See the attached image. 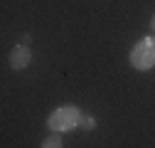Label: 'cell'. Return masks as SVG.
Listing matches in <instances>:
<instances>
[{
	"mask_svg": "<svg viewBox=\"0 0 155 148\" xmlns=\"http://www.w3.org/2000/svg\"><path fill=\"white\" fill-rule=\"evenodd\" d=\"M81 119H84L81 111L76 106H71V104H67V106H59L57 111H52L49 119H47V126H49V131H54V133H64V131L76 128L81 123Z\"/></svg>",
	"mask_w": 155,
	"mask_h": 148,
	"instance_id": "cell-1",
	"label": "cell"
},
{
	"mask_svg": "<svg viewBox=\"0 0 155 148\" xmlns=\"http://www.w3.org/2000/svg\"><path fill=\"white\" fill-rule=\"evenodd\" d=\"M130 64L140 72H148L155 67V37H143L130 49Z\"/></svg>",
	"mask_w": 155,
	"mask_h": 148,
	"instance_id": "cell-2",
	"label": "cell"
},
{
	"mask_svg": "<svg viewBox=\"0 0 155 148\" xmlns=\"http://www.w3.org/2000/svg\"><path fill=\"white\" fill-rule=\"evenodd\" d=\"M32 62V49L27 45H15L10 49V67L12 69H25Z\"/></svg>",
	"mask_w": 155,
	"mask_h": 148,
	"instance_id": "cell-3",
	"label": "cell"
},
{
	"mask_svg": "<svg viewBox=\"0 0 155 148\" xmlns=\"http://www.w3.org/2000/svg\"><path fill=\"white\" fill-rule=\"evenodd\" d=\"M42 148H62V136L52 131V133L42 141Z\"/></svg>",
	"mask_w": 155,
	"mask_h": 148,
	"instance_id": "cell-4",
	"label": "cell"
},
{
	"mask_svg": "<svg viewBox=\"0 0 155 148\" xmlns=\"http://www.w3.org/2000/svg\"><path fill=\"white\" fill-rule=\"evenodd\" d=\"M79 128H84V131H94V128H96V119L84 116V119H81V123H79Z\"/></svg>",
	"mask_w": 155,
	"mask_h": 148,
	"instance_id": "cell-5",
	"label": "cell"
},
{
	"mask_svg": "<svg viewBox=\"0 0 155 148\" xmlns=\"http://www.w3.org/2000/svg\"><path fill=\"white\" fill-rule=\"evenodd\" d=\"M150 30H153V32H155V15H153V17H150Z\"/></svg>",
	"mask_w": 155,
	"mask_h": 148,
	"instance_id": "cell-6",
	"label": "cell"
}]
</instances>
